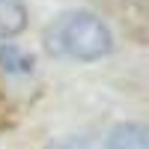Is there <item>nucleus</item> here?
<instances>
[{
    "mask_svg": "<svg viewBox=\"0 0 149 149\" xmlns=\"http://www.w3.org/2000/svg\"><path fill=\"white\" fill-rule=\"evenodd\" d=\"M27 27V6L21 0H0V42H12Z\"/></svg>",
    "mask_w": 149,
    "mask_h": 149,
    "instance_id": "nucleus-4",
    "label": "nucleus"
},
{
    "mask_svg": "<svg viewBox=\"0 0 149 149\" xmlns=\"http://www.w3.org/2000/svg\"><path fill=\"white\" fill-rule=\"evenodd\" d=\"M36 69V57L21 48L18 42H0V72L3 74H15V78H24V74H33Z\"/></svg>",
    "mask_w": 149,
    "mask_h": 149,
    "instance_id": "nucleus-3",
    "label": "nucleus"
},
{
    "mask_svg": "<svg viewBox=\"0 0 149 149\" xmlns=\"http://www.w3.org/2000/svg\"><path fill=\"white\" fill-rule=\"evenodd\" d=\"M104 149H149V131L143 122H119L107 131Z\"/></svg>",
    "mask_w": 149,
    "mask_h": 149,
    "instance_id": "nucleus-2",
    "label": "nucleus"
},
{
    "mask_svg": "<svg viewBox=\"0 0 149 149\" xmlns=\"http://www.w3.org/2000/svg\"><path fill=\"white\" fill-rule=\"evenodd\" d=\"M45 51L60 60L95 63L113 51V33L107 21L90 9H72L57 15L45 30Z\"/></svg>",
    "mask_w": 149,
    "mask_h": 149,
    "instance_id": "nucleus-1",
    "label": "nucleus"
},
{
    "mask_svg": "<svg viewBox=\"0 0 149 149\" xmlns=\"http://www.w3.org/2000/svg\"><path fill=\"white\" fill-rule=\"evenodd\" d=\"M45 149H90L84 137H60V140H51Z\"/></svg>",
    "mask_w": 149,
    "mask_h": 149,
    "instance_id": "nucleus-5",
    "label": "nucleus"
}]
</instances>
